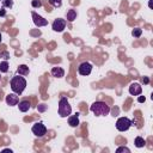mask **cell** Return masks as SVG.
<instances>
[{"label": "cell", "mask_w": 153, "mask_h": 153, "mask_svg": "<svg viewBox=\"0 0 153 153\" xmlns=\"http://www.w3.org/2000/svg\"><path fill=\"white\" fill-rule=\"evenodd\" d=\"M5 100H6L7 105H10V106L18 105V103H19V98H18L17 93H10V94H7Z\"/></svg>", "instance_id": "cell-9"}, {"label": "cell", "mask_w": 153, "mask_h": 153, "mask_svg": "<svg viewBox=\"0 0 153 153\" xmlns=\"http://www.w3.org/2000/svg\"><path fill=\"white\" fill-rule=\"evenodd\" d=\"M78 116H79V114H75V115L68 117V124H69L71 127L75 128V127L79 126V118H78Z\"/></svg>", "instance_id": "cell-13"}, {"label": "cell", "mask_w": 153, "mask_h": 153, "mask_svg": "<svg viewBox=\"0 0 153 153\" xmlns=\"http://www.w3.org/2000/svg\"><path fill=\"white\" fill-rule=\"evenodd\" d=\"M134 143H135V146H136L137 148H141V147H145L146 141H145V139H143V137H141V136H136V137H135Z\"/></svg>", "instance_id": "cell-16"}, {"label": "cell", "mask_w": 153, "mask_h": 153, "mask_svg": "<svg viewBox=\"0 0 153 153\" xmlns=\"http://www.w3.org/2000/svg\"><path fill=\"white\" fill-rule=\"evenodd\" d=\"M7 71H8V63H7V61H2V62H0V72L6 73Z\"/></svg>", "instance_id": "cell-17"}, {"label": "cell", "mask_w": 153, "mask_h": 153, "mask_svg": "<svg viewBox=\"0 0 153 153\" xmlns=\"http://www.w3.org/2000/svg\"><path fill=\"white\" fill-rule=\"evenodd\" d=\"M12 4H13V2H12L11 0H10V1H5V2H4V5H5V6H10V7L12 6Z\"/></svg>", "instance_id": "cell-24"}, {"label": "cell", "mask_w": 153, "mask_h": 153, "mask_svg": "<svg viewBox=\"0 0 153 153\" xmlns=\"http://www.w3.org/2000/svg\"><path fill=\"white\" fill-rule=\"evenodd\" d=\"M74 19H76V11L74 8H71L67 12V20L68 22H73Z\"/></svg>", "instance_id": "cell-15"}, {"label": "cell", "mask_w": 153, "mask_h": 153, "mask_svg": "<svg viewBox=\"0 0 153 153\" xmlns=\"http://www.w3.org/2000/svg\"><path fill=\"white\" fill-rule=\"evenodd\" d=\"M49 2L54 6V7H60L62 4V0H49Z\"/></svg>", "instance_id": "cell-20"}, {"label": "cell", "mask_w": 153, "mask_h": 153, "mask_svg": "<svg viewBox=\"0 0 153 153\" xmlns=\"http://www.w3.org/2000/svg\"><path fill=\"white\" fill-rule=\"evenodd\" d=\"M10 85H11V90H12L14 93L20 94V93L25 90V87H26V80L24 79L23 75H14V76L11 79Z\"/></svg>", "instance_id": "cell-1"}, {"label": "cell", "mask_w": 153, "mask_h": 153, "mask_svg": "<svg viewBox=\"0 0 153 153\" xmlns=\"http://www.w3.org/2000/svg\"><path fill=\"white\" fill-rule=\"evenodd\" d=\"M78 72L80 75H88L92 72V65L90 62H82L79 65Z\"/></svg>", "instance_id": "cell-6"}, {"label": "cell", "mask_w": 153, "mask_h": 153, "mask_svg": "<svg viewBox=\"0 0 153 153\" xmlns=\"http://www.w3.org/2000/svg\"><path fill=\"white\" fill-rule=\"evenodd\" d=\"M1 41H2V38H1V33H0V43H1Z\"/></svg>", "instance_id": "cell-27"}, {"label": "cell", "mask_w": 153, "mask_h": 153, "mask_svg": "<svg viewBox=\"0 0 153 153\" xmlns=\"http://www.w3.org/2000/svg\"><path fill=\"white\" fill-rule=\"evenodd\" d=\"M17 72H18L19 75H27L29 74V67L26 65H20L17 68Z\"/></svg>", "instance_id": "cell-14"}, {"label": "cell", "mask_w": 153, "mask_h": 153, "mask_svg": "<svg viewBox=\"0 0 153 153\" xmlns=\"http://www.w3.org/2000/svg\"><path fill=\"white\" fill-rule=\"evenodd\" d=\"M32 20H33L35 25L38 26V27H41V26H45V25L48 24V20L44 19L43 17H41L39 14H37L36 12H32Z\"/></svg>", "instance_id": "cell-8"}, {"label": "cell", "mask_w": 153, "mask_h": 153, "mask_svg": "<svg viewBox=\"0 0 153 153\" xmlns=\"http://www.w3.org/2000/svg\"><path fill=\"white\" fill-rule=\"evenodd\" d=\"M18 108H19V110H20L22 112H26V111L31 108V103H30L29 100H22V102H19Z\"/></svg>", "instance_id": "cell-12"}, {"label": "cell", "mask_w": 153, "mask_h": 153, "mask_svg": "<svg viewBox=\"0 0 153 153\" xmlns=\"http://www.w3.org/2000/svg\"><path fill=\"white\" fill-rule=\"evenodd\" d=\"M65 27H66V19L57 18V19L54 20V23H53V30L54 31L61 32V31H63Z\"/></svg>", "instance_id": "cell-7"}, {"label": "cell", "mask_w": 153, "mask_h": 153, "mask_svg": "<svg viewBox=\"0 0 153 153\" xmlns=\"http://www.w3.org/2000/svg\"><path fill=\"white\" fill-rule=\"evenodd\" d=\"M51 75L55 76V78H62L65 75V71L61 67H54L51 69Z\"/></svg>", "instance_id": "cell-11"}, {"label": "cell", "mask_w": 153, "mask_h": 153, "mask_svg": "<svg viewBox=\"0 0 153 153\" xmlns=\"http://www.w3.org/2000/svg\"><path fill=\"white\" fill-rule=\"evenodd\" d=\"M71 112H72L71 104L68 103V100H67L66 97H62L60 99V102H59V115L61 117H67V116L71 115Z\"/></svg>", "instance_id": "cell-3"}, {"label": "cell", "mask_w": 153, "mask_h": 153, "mask_svg": "<svg viewBox=\"0 0 153 153\" xmlns=\"http://www.w3.org/2000/svg\"><path fill=\"white\" fill-rule=\"evenodd\" d=\"M2 152H4V153H5V152H10V153H12L11 149H2Z\"/></svg>", "instance_id": "cell-26"}, {"label": "cell", "mask_w": 153, "mask_h": 153, "mask_svg": "<svg viewBox=\"0 0 153 153\" xmlns=\"http://www.w3.org/2000/svg\"><path fill=\"white\" fill-rule=\"evenodd\" d=\"M31 5H32V7H41L42 6V2L39 0H32Z\"/></svg>", "instance_id": "cell-21"}, {"label": "cell", "mask_w": 153, "mask_h": 153, "mask_svg": "<svg viewBox=\"0 0 153 153\" xmlns=\"http://www.w3.org/2000/svg\"><path fill=\"white\" fill-rule=\"evenodd\" d=\"M130 126H131V121H130L128 117H120V118L117 120V122H116V128H117V130H120V131H126V130H128V129L130 128Z\"/></svg>", "instance_id": "cell-4"}, {"label": "cell", "mask_w": 153, "mask_h": 153, "mask_svg": "<svg viewBox=\"0 0 153 153\" xmlns=\"http://www.w3.org/2000/svg\"><path fill=\"white\" fill-rule=\"evenodd\" d=\"M0 80H1V74H0Z\"/></svg>", "instance_id": "cell-28"}, {"label": "cell", "mask_w": 153, "mask_h": 153, "mask_svg": "<svg viewBox=\"0 0 153 153\" xmlns=\"http://www.w3.org/2000/svg\"><path fill=\"white\" fill-rule=\"evenodd\" d=\"M141 92H142V87L139 82H133L129 86V93L131 96H139V94H141Z\"/></svg>", "instance_id": "cell-10"}, {"label": "cell", "mask_w": 153, "mask_h": 153, "mask_svg": "<svg viewBox=\"0 0 153 153\" xmlns=\"http://www.w3.org/2000/svg\"><path fill=\"white\" fill-rule=\"evenodd\" d=\"M141 81H142L143 84H148V82H149V79H148L147 76H143V78L141 79Z\"/></svg>", "instance_id": "cell-22"}, {"label": "cell", "mask_w": 153, "mask_h": 153, "mask_svg": "<svg viewBox=\"0 0 153 153\" xmlns=\"http://www.w3.org/2000/svg\"><path fill=\"white\" fill-rule=\"evenodd\" d=\"M145 100H146V98H145V97H142V96H140V97L137 98V102H139V103H143Z\"/></svg>", "instance_id": "cell-23"}, {"label": "cell", "mask_w": 153, "mask_h": 153, "mask_svg": "<svg viewBox=\"0 0 153 153\" xmlns=\"http://www.w3.org/2000/svg\"><path fill=\"white\" fill-rule=\"evenodd\" d=\"M32 133L37 136V137H42L47 134V128L42 122H37L32 126Z\"/></svg>", "instance_id": "cell-5"}, {"label": "cell", "mask_w": 153, "mask_h": 153, "mask_svg": "<svg viewBox=\"0 0 153 153\" xmlns=\"http://www.w3.org/2000/svg\"><path fill=\"white\" fill-rule=\"evenodd\" d=\"M141 33H142V30H141L140 27H136V29H134V30L131 31V35H133L134 37H140Z\"/></svg>", "instance_id": "cell-18"}, {"label": "cell", "mask_w": 153, "mask_h": 153, "mask_svg": "<svg viewBox=\"0 0 153 153\" xmlns=\"http://www.w3.org/2000/svg\"><path fill=\"white\" fill-rule=\"evenodd\" d=\"M41 105H42V106H39V108H38V110H41V111L45 110V105H44V104H41Z\"/></svg>", "instance_id": "cell-25"}, {"label": "cell", "mask_w": 153, "mask_h": 153, "mask_svg": "<svg viewBox=\"0 0 153 153\" xmlns=\"http://www.w3.org/2000/svg\"><path fill=\"white\" fill-rule=\"evenodd\" d=\"M90 110L96 115V116H106L110 112V106L105 103V102H94L91 106Z\"/></svg>", "instance_id": "cell-2"}, {"label": "cell", "mask_w": 153, "mask_h": 153, "mask_svg": "<svg viewBox=\"0 0 153 153\" xmlns=\"http://www.w3.org/2000/svg\"><path fill=\"white\" fill-rule=\"evenodd\" d=\"M116 152H117V153H121V152H126V153H130V149H129L128 147H124V146H121V147H118V148L116 149Z\"/></svg>", "instance_id": "cell-19"}]
</instances>
